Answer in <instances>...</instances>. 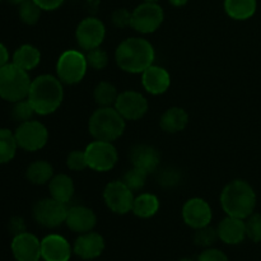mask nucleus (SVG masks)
I'll return each instance as SVG.
<instances>
[{
  "label": "nucleus",
  "instance_id": "6ab92c4d",
  "mask_svg": "<svg viewBox=\"0 0 261 261\" xmlns=\"http://www.w3.org/2000/svg\"><path fill=\"white\" fill-rule=\"evenodd\" d=\"M143 88L153 96H160L167 92L171 86V75L165 68L150 65L142 73Z\"/></svg>",
  "mask_w": 261,
  "mask_h": 261
},
{
  "label": "nucleus",
  "instance_id": "a211bd4d",
  "mask_svg": "<svg viewBox=\"0 0 261 261\" xmlns=\"http://www.w3.org/2000/svg\"><path fill=\"white\" fill-rule=\"evenodd\" d=\"M130 161L133 166L140 168L148 175L158 171L161 163L160 152L154 147L148 144H138L130 150Z\"/></svg>",
  "mask_w": 261,
  "mask_h": 261
},
{
  "label": "nucleus",
  "instance_id": "37998d69",
  "mask_svg": "<svg viewBox=\"0 0 261 261\" xmlns=\"http://www.w3.org/2000/svg\"><path fill=\"white\" fill-rule=\"evenodd\" d=\"M189 0H168V3H170L171 5H173V7H184V5L188 4Z\"/></svg>",
  "mask_w": 261,
  "mask_h": 261
},
{
  "label": "nucleus",
  "instance_id": "09e8293b",
  "mask_svg": "<svg viewBox=\"0 0 261 261\" xmlns=\"http://www.w3.org/2000/svg\"><path fill=\"white\" fill-rule=\"evenodd\" d=\"M43 261H45V260H43Z\"/></svg>",
  "mask_w": 261,
  "mask_h": 261
},
{
  "label": "nucleus",
  "instance_id": "49530a36",
  "mask_svg": "<svg viewBox=\"0 0 261 261\" xmlns=\"http://www.w3.org/2000/svg\"><path fill=\"white\" fill-rule=\"evenodd\" d=\"M180 261H194V260H191V259H182V260H180Z\"/></svg>",
  "mask_w": 261,
  "mask_h": 261
},
{
  "label": "nucleus",
  "instance_id": "9b49d317",
  "mask_svg": "<svg viewBox=\"0 0 261 261\" xmlns=\"http://www.w3.org/2000/svg\"><path fill=\"white\" fill-rule=\"evenodd\" d=\"M134 194L122 180L111 181L103 190V200L107 208L116 214H127L134 204Z\"/></svg>",
  "mask_w": 261,
  "mask_h": 261
},
{
  "label": "nucleus",
  "instance_id": "412c9836",
  "mask_svg": "<svg viewBox=\"0 0 261 261\" xmlns=\"http://www.w3.org/2000/svg\"><path fill=\"white\" fill-rule=\"evenodd\" d=\"M219 240L227 245H239L246 237V227L245 219L236 218V217L227 216L226 218L219 222L217 227Z\"/></svg>",
  "mask_w": 261,
  "mask_h": 261
},
{
  "label": "nucleus",
  "instance_id": "4be33fe9",
  "mask_svg": "<svg viewBox=\"0 0 261 261\" xmlns=\"http://www.w3.org/2000/svg\"><path fill=\"white\" fill-rule=\"evenodd\" d=\"M48 190H50L51 198L60 203L68 204L73 199L75 186L70 176L65 173H59V175H54V177L48 182Z\"/></svg>",
  "mask_w": 261,
  "mask_h": 261
},
{
  "label": "nucleus",
  "instance_id": "58836bf2",
  "mask_svg": "<svg viewBox=\"0 0 261 261\" xmlns=\"http://www.w3.org/2000/svg\"><path fill=\"white\" fill-rule=\"evenodd\" d=\"M198 261H228V257L221 250L208 247L199 255Z\"/></svg>",
  "mask_w": 261,
  "mask_h": 261
},
{
  "label": "nucleus",
  "instance_id": "c03bdc74",
  "mask_svg": "<svg viewBox=\"0 0 261 261\" xmlns=\"http://www.w3.org/2000/svg\"><path fill=\"white\" fill-rule=\"evenodd\" d=\"M8 2L10 3V4H14V5H20L22 3H24L25 0H8Z\"/></svg>",
  "mask_w": 261,
  "mask_h": 261
},
{
  "label": "nucleus",
  "instance_id": "cd10ccee",
  "mask_svg": "<svg viewBox=\"0 0 261 261\" xmlns=\"http://www.w3.org/2000/svg\"><path fill=\"white\" fill-rule=\"evenodd\" d=\"M117 97H119V92L116 87L110 82H101L94 88L93 98L99 107L115 106Z\"/></svg>",
  "mask_w": 261,
  "mask_h": 261
},
{
  "label": "nucleus",
  "instance_id": "c85d7f7f",
  "mask_svg": "<svg viewBox=\"0 0 261 261\" xmlns=\"http://www.w3.org/2000/svg\"><path fill=\"white\" fill-rule=\"evenodd\" d=\"M18 148L14 133L9 129H0V165L10 162L15 157Z\"/></svg>",
  "mask_w": 261,
  "mask_h": 261
},
{
  "label": "nucleus",
  "instance_id": "20e7f679",
  "mask_svg": "<svg viewBox=\"0 0 261 261\" xmlns=\"http://www.w3.org/2000/svg\"><path fill=\"white\" fill-rule=\"evenodd\" d=\"M126 120L115 107H99L89 117V134L96 140L114 142L125 132Z\"/></svg>",
  "mask_w": 261,
  "mask_h": 261
},
{
  "label": "nucleus",
  "instance_id": "393cba45",
  "mask_svg": "<svg viewBox=\"0 0 261 261\" xmlns=\"http://www.w3.org/2000/svg\"><path fill=\"white\" fill-rule=\"evenodd\" d=\"M256 0H224L227 15L234 20H246L256 13Z\"/></svg>",
  "mask_w": 261,
  "mask_h": 261
},
{
  "label": "nucleus",
  "instance_id": "f704fd0d",
  "mask_svg": "<svg viewBox=\"0 0 261 261\" xmlns=\"http://www.w3.org/2000/svg\"><path fill=\"white\" fill-rule=\"evenodd\" d=\"M157 181L163 188H175L181 181L180 170L175 167H166L160 170L157 176Z\"/></svg>",
  "mask_w": 261,
  "mask_h": 261
},
{
  "label": "nucleus",
  "instance_id": "423d86ee",
  "mask_svg": "<svg viewBox=\"0 0 261 261\" xmlns=\"http://www.w3.org/2000/svg\"><path fill=\"white\" fill-rule=\"evenodd\" d=\"M88 69L86 55L78 50H66L59 56L56 63V74L61 83L73 84L83 81Z\"/></svg>",
  "mask_w": 261,
  "mask_h": 261
},
{
  "label": "nucleus",
  "instance_id": "de8ad7c7",
  "mask_svg": "<svg viewBox=\"0 0 261 261\" xmlns=\"http://www.w3.org/2000/svg\"><path fill=\"white\" fill-rule=\"evenodd\" d=\"M0 2H2V0H0Z\"/></svg>",
  "mask_w": 261,
  "mask_h": 261
},
{
  "label": "nucleus",
  "instance_id": "9d476101",
  "mask_svg": "<svg viewBox=\"0 0 261 261\" xmlns=\"http://www.w3.org/2000/svg\"><path fill=\"white\" fill-rule=\"evenodd\" d=\"M18 147L27 152L40 150L47 144L48 132L47 127L40 121L30 120L19 124L14 132Z\"/></svg>",
  "mask_w": 261,
  "mask_h": 261
},
{
  "label": "nucleus",
  "instance_id": "6e6552de",
  "mask_svg": "<svg viewBox=\"0 0 261 261\" xmlns=\"http://www.w3.org/2000/svg\"><path fill=\"white\" fill-rule=\"evenodd\" d=\"M68 208V204L60 203L54 198L41 199L33 205L32 216L40 226L45 228H56L65 223Z\"/></svg>",
  "mask_w": 261,
  "mask_h": 261
},
{
  "label": "nucleus",
  "instance_id": "f03ea898",
  "mask_svg": "<svg viewBox=\"0 0 261 261\" xmlns=\"http://www.w3.org/2000/svg\"><path fill=\"white\" fill-rule=\"evenodd\" d=\"M28 101L37 115L46 116L60 107L64 99L63 83L58 76L42 74L31 83Z\"/></svg>",
  "mask_w": 261,
  "mask_h": 261
},
{
  "label": "nucleus",
  "instance_id": "bb28decb",
  "mask_svg": "<svg viewBox=\"0 0 261 261\" xmlns=\"http://www.w3.org/2000/svg\"><path fill=\"white\" fill-rule=\"evenodd\" d=\"M25 177L33 185H45L54 177V167L47 161H35L25 171Z\"/></svg>",
  "mask_w": 261,
  "mask_h": 261
},
{
  "label": "nucleus",
  "instance_id": "a18cd8bd",
  "mask_svg": "<svg viewBox=\"0 0 261 261\" xmlns=\"http://www.w3.org/2000/svg\"><path fill=\"white\" fill-rule=\"evenodd\" d=\"M144 2H148V3H158L160 0H144Z\"/></svg>",
  "mask_w": 261,
  "mask_h": 261
},
{
  "label": "nucleus",
  "instance_id": "2eb2a0df",
  "mask_svg": "<svg viewBox=\"0 0 261 261\" xmlns=\"http://www.w3.org/2000/svg\"><path fill=\"white\" fill-rule=\"evenodd\" d=\"M12 252L17 261H38L41 257V241L35 234L23 232L13 239Z\"/></svg>",
  "mask_w": 261,
  "mask_h": 261
},
{
  "label": "nucleus",
  "instance_id": "f3484780",
  "mask_svg": "<svg viewBox=\"0 0 261 261\" xmlns=\"http://www.w3.org/2000/svg\"><path fill=\"white\" fill-rule=\"evenodd\" d=\"M71 247L60 234H48L41 241V257L45 261H69Z\"/></svg>",
  "mask_w": 261,
  "mask_h": 261
},
{
  "label": "nucleus",
  "instance_id": "1a4fd4ad",
  "mask_svg": "<svg viewBox=\"0 0 261 261\" xmlns=\"http://www.w3.org/2000/svg\"><path fill=\"white\" fill-rule=\"evenodd\" d=\"M165 19V13L158 3L144 2L132 12V25L137 32L148 35L161 27Z\"/></svg>",
  "mask_w": 261,
  "mask_h": 261
},
{
  "label": "nucleus",
  "instance_id": "79ce46f5",
  "mask_svg": "<svg viewBox=\"0 0 261 261\" xmlns=\"http://www.w3.org/2000/svg\"><path fill=\"white\" fill-rule=\"evenodd\" d=\"M8 61H9V53H8V48L0 42V68L7 65Z\"/></svg>",
  "mask_w": 261,
  "mask_h": 261
},
{
  "label": "nucleus",
  "instance_id": "ea45409f",
  "mask_svg": "<svg viewBox=\"0 0 261 261\" xmlns=\"http://www.w3.org/2000/svg\"><path fill=\"white\" fill-rule=\"evenodd\" d=\"M38 7L46 12H51V10H56L63 5L64 0H33Z\"/></svg>",
  "mask_w": 261,
  "mask_h": 261
},
{
  "label": "nucleus",
  "instance_id": "a878e982",
  "mask_svg": "<svg viewBox=\"0 0 261 261\" xmlns=\"http://www.w3.org/2000/svg\"><path fill=\"white\" fill-rule=\"evenodd\" d=\"M158 211H160V199L154 194L144 193L134 199L132 212L139 218H150L155 216Z\"/></svg>",
  "mask_w": 261,
  "mask_h": 261
},
{
  "label": "nucleus",
  "instance_id": "c9c22d12",
  "mask_svg": "<svg viewBox=\"0 0 261 261\" xmlns=\"http://www.w3.org/2000/svg\"><path fill=\"white\" fill-rule=\"evenodd\" d=\"M246 227V237H249L251 241L261 242V214L252 213L247 217L245 221Z\"/></svg>",
  "mask_w": 261,
  "mask_h": 261
},
{
  "label": "nucleus",
  "instance_id": "7c9ffc66",
  "mask_svg": "<svg viewBox=\"0 0 261 261\" xmlns=\"http://www.w3.org/2000/svg\"><path fill=\"white\" fill-rule=\"evenodd\" d=\"M148 173L144 172L140 168H137L133 166V168L127 170V172L124 175V178H122V182L133 191H138L140 189H143L147 184Z\"/></svg>",
  "mask_w": 261,
  "mask_h": 261
},
{
  "label": "nucleus",
  "instance_id": "ddd939ff",
  "mask_svg": "<svg viewBox=\"0 0 261 261\" xmlns=\"http://www.w3.org/2000/svg\"><path fill=\"white\" fill-rule=\"evenodd\" d=\"M114 107L125 120L137 121L148 112V101L139 92L125 91L119 93Z\"/></svg>",
  "mask_w": 261,
  "mask_h": 261
},
{
  "label": "nucleus",
  "instance_id": "f257e3e1",
  "mask_svg": "<svg viewBox=\"0 0 261 261\" xmlns=\"http://www.w3.org/2000/svg\"><path fill=\"white\" fill-rule=\"evenodd\" d=\"M154 47L142 37H130L122 41L116 48L115 60L121 70L130 74H142L153 65Z\"/></svg>",
  "mask_w": 261,
  "mask_h": 261
},
{
  "label": "nucleus",
  "instance_id": "4468645a",
  "mask_svg": "<svg viewBox=\"0 0 261 261\" xmlns=\"http://www.w3.org/2000/svg\"><path fill=\"white\" fill-rule=\"evenodd\" d=\"M213 218V212L208 201L201 198H191L184 204L182 219L194 229L209 226Z\"/></svg>",
  "mask_w": 261,
  "mask_h": 261
},
{
  "label": "nucleus",
  "instance_id": "f8f14e48",
  "mask_svg": "<svg viewBox=\"0 0 261 261\" xmlns=\"http://www.w3.org/2000/svg\"><path fill=\"white\" fill-rule=\"evenodd\" d=\"M106 37L103 22L96 17H87L78 24L75 31L76 43L84 51H89L101 46Z\"/></svg>",
  "mask_w": 261,
  "mask_h": 261
},
{
  "label": "nucleus",
  "instance_id": "dca6fc26",
  "mask_svg": "<svg viewBox=\"0 0 261 261\" xmlns=\"http://www.w3.org/2000/svg\"><path fill=\"white\" fill-rule=\"evenodd\" d=\"M65 223L76 233H86L92 231L97 224V217L91 208L84 205H73L68 208Z\"/></svg>",
  "mask_w": 261,
  "mask_h": 261
},
{
  "label": "nucleus",
  "instance_id": "b1692460",
  "mask_svg": "<svg viewBox=\"0 0 261 261\" xmlns=\"http://www.w3.org/2000/svg\"><path fill=\"white\" fill-rule=\"evenodd\" d=\"M41 61V53L37 47L33 45L19 46L13 54V64L19 66L20 69L25 71H31L40 64Z\"/></svg>",
  "mask_w": 261,
  "mask_h": 261
},
{
  "label": "nucleus",
  "instance_id": "5701e85b",
  "mask_svg": "<svg viewBox=\"0 0 261 261\" xmlns=\"http://www.w3.org/2000/svg\"><path fill=\"white\" fill-rule=\"evenodd\" d=\"M189 124V114L181 107H171L166 110L160 119V126L163 132L175 134L185 130Z\"/></svg>",
  "mask_w": 261,
  "mask_h": 261
},
{
  "label": "nucleus",
  "instance_id": "c756f323",
  "mask_svg": "<svg viewBox=\"0 0 261 261\" xmlns=\"http://www.w3.org/2000/svg\"><path fill=\"white\" fill-rule=\"evenodd\" d=\"M19 18L24 24L33 25L40 20L41 18V9L33 0H25L24 3L19 5Z\"/></svg>",
  "mask_w": 261,
  "mask_h": 261
},
{
  "label": "nucleus",
  "instance_id": "39448f33",
  "mask_svg": "<svg viewBox=\"0 0 261 261\" xmlns=\"http://www.w3.org/2000/svg\"><path fill=\"white\" fill-rule=\"evenodd\" d=\"M31 83L28 71L15 64L8 63L0 68V97L5 101L14 103L27 98Z\"/></svg>",
  "mask_w": 261,
  "mask_h": 261
},
{
  "label": "nucleus",
  "instance_id": "2f4dec72",
  "mask_svg": "<svg viewBox=\"0 0 261 261\" xmlns=\"http://www.w3.org/2000/svg\"><path fill=\"white\" fill-rule=\"evenodd\" d=\"M35 114H36L35 110H33L32 105H31V102L28 101V98L14 102V106H13L12 109V117L14 121L19 122V124H22V122H25V121H30V120H32L33 115Z\"/></svg>",
  "mask_w": 261,
  "mask_h": 261
},
{
  "label": "nucleus",
  "instance_id": "72a5a7b5",
  "mask_svg": "<svg viewBox=\"0 0 261 261\" xmlns=\"http://www.w3.org/2000/svg\"><path fill=\"white\" fill-rule=\"evenodd\" d=\"M86 59L89 68L94 69V70H103L109 65V55L101 47H96L87 51Z\"/></svg>",
  "mask_w": 261,
  "mask_h": 261
},
{
  "label": "nucleus",
  "instance_id": "a19ab883",
  "mask_svg": "<svg viewBox=\"0 0 261 261\" xmlns=\"http://www.w3.org/2000/svg\"><path fill=\"white\" fill-rule=\"evenodd\" d=\"M9 229L14 236H17V234L19 233H23V232H25L24 221H23L22 218H19V217H14V218L10 219Z\"/></svg>",
  "mask_w": 261,
  "mask_h": 261
},
{
  "label": "nucleus",
  "instance_id": "e433bc0d",
  "mask_svg": "<svg viewBox=\"0 0 261 261\" xmlns=\"http://www.w3.org/2000/svg\"><path fill=\"white\" fill-rule=\"evenodd\" d=\"M66 166L71 171H84L88 168V162H87L86 152L84 150H73L66 157Z\"/></svg>",
  "mask_w": 261,
  "mask_h": 261
},
{
  "label": "nucleus",
  "instance_id": "4c0bfd02",
  "mask_svg": "<svg viewBox=\"0 0 261 261\" xmlns=\"http://www.w3.org/2000/svg\"><path fill=\"white\" fill-rule=\"evenodd\" d=\"M111 22L116 28H126L132 25V12L126 8H119L111 14Z\"/></svg>",
  "mask_w": 261,
  "mask_h": 261
},
{
  "label": "nucleus",
  "instance_id": "aec40b11",
  "mask_svg": "<svg viewBox=\"0 0 261 261\" xmlns=\"http://www.w3.org/2000/svg\"><path fill=\"white\" fill-rule=\"evenodd\" d=\"M75 255L84 260H92L98 257L105 250V240L97 232H86L75 240L73 247Z\"/></svg>",
  "mask_w": 261,
  "mask_h": 261
},
{
  "label": "nucleus",
  "instance_id": "7ed1b4c3",
  "mask_svg": "<svg viewBox=\"0 0 261 261\" xmlns=\"http://www.w3.org/2000/svg\"><path fill=\"white\" fill-rule=\"evenodd\" d=\"M221 205L227 216L246 219L256 208L254 188L244 180L231 181L222 190Z\"/></svg>",
  "mask_w": 261,
  "mask_h": 261
},
{
  "label": "nucleus",
  "instance_id": "0eeeda50",
  "mask_svg": "<svg viewBox=\"0 0 261 261\" xmlns=\"http://www.w3.org/2000/svg\"><path fill=\"white\" fill-rule=\"evenodd\" d=\"M88 162V168L96 172H107L116 166L119 154L111 142L96 140L89 143L84 149Z\"/></svg>",
  "mask_w": 261,
  "mask_h": 261
},
{
  "label": "nucleus",
  "instance_id": "473e14b6",
  "mask_svg": "<svg viewBox=\"0 0 261 261\" xmlns=\"http://www.w3.org/2000/svg\"><path fill=\"white\" fill-rule=\"evenodd\" d=\"M218 239L219 237L217 228L211 227V224L203 227V228L196 229L195 234H194V242H195L196 246L200 247H211L212 245L216 244Z\"/></svg>",
  "mask_w": 261,
  "mask_h": 261
}]
</instances>
